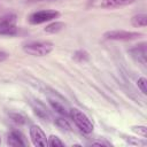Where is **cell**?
<instances>
[{
    "instance_id": "6da1fadb",
    "label": "cell",
    "mask_w": 147,
    "mask_h": 147,
    "mask_svg": "<svg viewBox=\"0 0 147 147\" xmlns=\"http://www.w3.org/2000/svg\"><path fill=\"white\" fill-rule=\"evenodd\" d=\"M54 48L51 41H31L23 46V51L32 56H45L48 55Z\"/></svg>"
},
{
    "instance_id": "7a4b0ae2",
    "label": "cell",
    "mask_w": 147,
    "mask_h": 147,
    "mask_svg": "<svg viewBox=\"0 0 147 147\" xmlns=\"http://www.w3.org/2000/svg\"><path fill=\"white\" fill-rule=\"evenodd\" d=\"M69 115H70L71 119L74 121V123L76 124V126H77L82 132L88 134V133H91V132L93 131V129H94L93 123L91 122V119H90L83 111H80L79 109L74 108V109L70 110Z\"/></svg>"
},
{
    "instance_id": "3957f363",
    "label": "cell",
    "mask_w": 147,
    "mask_h": 147,
    "mask_svg": "<svg viewBox=\"0 0 147 147\" xmlns=\"http://www.w3.org/2000/svg\"><path fill=\"white\" fill-rule=\"evenodd\" d=\"M17 33L16 26V16L14 14L6 15L0 18V34L3 36H14Z\"/></svg>"
},
{
    "instance_id": "277c9868",
    "label": "cell",
    "mask_w": 147,
    "mask_h": 147,
    "mask_svg": "<svg viewBox=\"0 0 147 147\" xmlns=\"http://www.w3.org/2000/svg\"><path fill=\"white\" fill-rule=\"evenodd\" d=\"M103 37L109 40H133L139 37H142V33L134 31H125V30H113L107 31Z\"/></svg>"
},
{
    "instance_id": "5b68a950",
    "label": "cell",
    "mask_w": 147,
    "mask_h": 147,
    "mask_svg": "<svg viewBox=\"0 0 147 147\" xmlns=\"http://www.w3.org/2000/svg\"><path fill=\"white\" fill-rule=\"evenodd\" d=\"M60 16V13L57 10H39L36 13H32L29 16V22L31 24H41L48 21H52Z\"/></svg>"
},
{
    "instance_id": "8992f818",
    "label": "cell",
    "mask_w": 147,
    "mask_h": 147,
    "mask_svg": "<svg viewBox=\"0 0 147 147\" xmlns=\"http://www.w3.org/2000/svg\"><path fill=\"white\" fill-rule=\"evenodd\" d=\"M30 138L34 146H39V147L47 146V137L38 125H32L30 127Z\"/></svg>"
},
{
    "instance_id": "52a82bcc",
    "label": "cell",
    "mask_w": 147,
    "mask_h": 147,
    "mask_svg": "<svg viewBox=\"0 0 147 147\" xmlns=\"http://www.w3.org/2000/svg\"><path fill=\"white\" fill-rule=\"evenodd\" d=\"M7 144L9 146L13 147H17V146H26V142L24 141V137L21 132L18 131H11L8 136L7 139Z\"/></svg>"
},
{
    "instance_id": "ba28073f",
    "label": "cell",
    "mask_w": 147,
    "mask_h": 147,
    "mask_svg": "<svg viewBox=\"0 0 147 147\" xmlns=\"http://www.w3.org/2000/svg\"><path fill=\"white\" fill-rule=\"evenodd\" d=\"M133 2H134V0H102L100 6L106 9H113V8L124 7V6L131 5Z\"/></svg>"
},
{
    "instance_id": "9c48e42d",
    "label": "cell",
    "mask_w": 147,
    "mask_h": 147,
    "mask_svg": "<svg viewBox=\"0 0 147 147\" xmlns=\"http://www.w3.org/2000/svg\"><path fill=\"white\" fill-rule=\"evenodd\" d=\"M131 53H132V55L134 57L138 59V61H140L144 64L146 63V54H147V52H146V44L142 42L140 45H137L134 48L131 49Z\"/></svg>"
},
{
    "instance_id": "30bf717a",
    "label": "cell",
    "mask_w": 147,
    "mask_h": 147,
    "mask_svg": "<svg viewBox=\"0 0 147 147\" xmlns=\"http://www.w3.org/2000/svg\"><path fill=\"white\" fill-rule=\"evenodd\" d=\"M131 23L133 26H146L147 24V15L146 14H138L131 18Z\"/></svg>"
},
{
    "instance_id": "8fae6325",
    "label": "cell",
    "mask_w": 147,
    "mask_h": 147,
    "mask_svg": "<svg viewBox=\"0 0 147 147\" xmlns=\"http://www.w3.org/2000/svg\"><path fill=\"white\" fill-rule=\"evenodd\" d=\"M64 26H65V24H64L63 22H53V23L48 24V25L45 28V31L48 32V33H57V32H60Z\"/></svg>"
},
{
    "instance_id": "7c38bea8",
    "label": "cell",
    "mask_w": 147,
    "mask_h": 147,
    "mask_svg": "<svg viewBox=\"0 0 147 147\" xmlns=\"http://www.w3.org/2000/svg\"><path fill=\"white\" fill-rule=\"evenodd\" d=\"M33 109H34V113L40 117V118H42V119H49V114H48V111H47V109L41 105V103H39V102H37V106H34L33 107Z\"/></svg>"
},
{
    "instance_id": "4fadbf2b",
    "label": "cell",
    "mask_w": 147,
    "mask_h": 147,
    "mask_svg": "<svg viewBox=\"0 0 147 147\" xmlns=\"http://www.w3.org/2000/svg\"><path fill=\"white\" fill-rule=\"evenodd\" d=\"M49 103H51V106L53 107V109L55 110V111H57L60 115H62V116H68L69 115V113H68V110H67V108L63 106V105H61L60 102H57V101H53V100H51L49 101Z\"/></svg>"
},
{
    "instance_id": "5bb4252c",
    "label": "cell",
    "mask_w": 147,
    "mask_h": 147,
    "mask_svg": "<svg viewBox=\"0 0 147 147\" xmlns=\"http://www.w3.org/2000/svg\"><path fill=\"white\" fill-rule=\"evenodd\" d=\"M47 146H52V147H54V146H55V147H62V146H64V142H62L59 137H56V136H51V137L47 139Z\"/></svg>"
},
{
    "instance_id": "9a60e30c",
    "label": "cell",
    "mask_w": 147,
    "mask_h": 147,
    "mask_svg": "<svg viewBox=\"0 0 147 147\" xmlns=\"http://www.w3.org/2000/svg\"><path fill=\"white\" fill-rule=\"evenodd\" d=\"M137 85H138V87L140 88V91H141L144 94L147 93V79H146L145 77L139 78L138 82H137Z\"/></svg>"
},
{
    "instance_id": "2e32d148",
    "label": "cell",
    "mask_w": 147,
    "mask_h": 147,
    "mask_svg": "<svg viewBox=\"0 0 147 147\" xmlns=\"http://www.w3.org/2000/svg\"><path fill=\"white\" fill-rule=\"evenodd\" d=\"M132 130H133L136 133H138L139 136L144 137V138H146V136H147V127L144 126V125H140V126H133Z\"/></svg>"
},
{
    "instance_id": "e0dca14e",
    "label": "cell",
    "mask_w": 147,
    "mask_h": 147,
    "mask_svg": "<svg viewBox=\"0 0 147 147\" xmlns=\"http://www.w3.org/2000/svg\"><path fill=\"white\" fill-rule=\"evenodd\" d=\"M10 118H11L15 123H17V124H23V123H25V117H24L23 115H21V114H10Z\"/></svg>"
},
{
    "instance_id": "ac0fdd59",
    "label": "cell",
    "mask_w": 147,
    "mask_h": 147,
    "mask_svg": "<svg viewBox=\"0 0 147 147\" xmlns=\"http://www.w3.org/2000/svg\"><path fill=\"white\" fill-rule=\"evenodd\" d=\"M56 124L60 126V127H63V129H67V130H70V125L68 124V122L63 118H57L56 121Z\"/></svg>"
},
{
    "instance_id": "d6986e66",
    "label": "cell",
    "mask_w": 147,
    "mask_h": 147,
    "mask_svg": "<svg viewBox=\"0 0 147 147\" xmlns=\"http://www.w3.org/2000/svg\"><path fill=\"white\" fill-rule=\"evenodd\" d=\"M75 59H77V60H79V61L86 60V59H87V53L84 52V51H78V52L75 54Z\"/></svg>"
},
{
    "instance_id": "ffe728a7",
    "label": "cell",
    "mask_w": 147,
    "mask_h": 147,
    "mask_svg": "<svg viewBox=\"0 0 147 147\" xmlns=\"http://www.w3.org/2000/svg\"><path fill=\"white\" fill-rule=\"evenodd\" d=\"M6 57V54L5 53H0V61L2 60V59H5Z\"/></svg>"
},
{
    "instance_id": "44dd1931",
    "label": "cell",
    "mask_w": 147,
    "mask_h": 147,
    "mask_svg": "<svg viewBox=\"0 0 147 147\" xmlns=\"http://www.w3.org/2000/svg\"><path fill=\"white\" fill-rule=\"evenodd\" d=\"M28 1H41V0H28Z\"/></svg>"
},
{
    "instance_id": "7402d4cb",
    "label": "cell",
    "mask_w": 147,
    "mask_h": 147,
    "mask_svg": "<svg viewBox=\"0 0 147 147\" xmlns=\"http://www.w3.org/2000/svg\"><path fill=\"white\" fill-rule=\"evenodd\" d=\"M0 142H1V139H0Z\"/></svg>"
}]
</instances>
